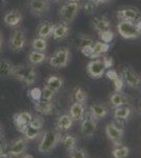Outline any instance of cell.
I'll return each instance as SVG.
<instances>
[{
	"label": "cell",
	"mask_w": 141,
	"mask_h": 158,
	"mask_svg": "<svg viewBox=\"0 0 141 158\" xmlns=\"http://www.w3.org/2000/svg\"><path fill=\"white\" fill-rule=\"evenodd\" d=\"M12 76L24 82L27 85H33L37 80V73L31 64H17L13 68Z\"/></svg>",
	"instance_id": "cell-1"
},
{
	"label": "cell",
	"mask_w": 141,
	"mask_h": 158,
	"mask_svg": "<svg viewBox=\"0 0 141 158\" xmlns=\"http://www.w3.org/2000/svg\"><path fill=\"white\" fill-rule=\"evenodd\" d=\"M60 141V134L55 130H48L43 133L42 139L38 146V151L42 154L50 153L53 149L57 147Z\"/></svg>",
	"instance_id": "cell-2"
},
{
	"label": "cell",
	"mask_w": 141,
	"mask_h": 158,
	"mask_svg": "<svg viewBox=\"0 0 141 158\" xmlns=\"http://www.w3.org/2000/svg\"><path fill=\"white\" fill-rule=\"evenodd\" d=\"M80 9L81 4L78 1H70L68 0V2H65L59 11V18H60L61 22H64L66 24L72 23L77 17Z\"/></svg>",
	"instance_id": "cell-3"
},
{
	"label": "cell",
	"mask_w": 141,
	"mask_h": 158,
	"mask_svg": "<svg viewBox=\"0 0 141 158\" xmlns=\"http://www.w3.org/2000/svg\"><path fill=\"white\" fill-rule=\"evenodd\" d=\"M27 44V38L25 31L22 27H16L10 36L9 39V47L12 52L19 53L22 52Z\"/></svg>",
	"instance_id": "cell-4"
},
{
	"label": "cell",
	"mask_w": 141,
	"mask_h": 158,
	"mask_svg": "<svg viewBox=\"0 0 141 158\" xmlns=\"http://www.w3.org/2000/svg\"><path fill=\"white\" fill-rule=\"evenodd\" d=\"M48 63L51 67L55 69H62L68 67L71 60V52L68 48H61L56 51L54 54L48 58Z\"/></svg>",
	"instance_id": "cell-5"
},
{
	"label": "cell",
	"mask_w": 141,
	"mask_h": 158,
	"mask_svg": "<svg viewBox=\"0 0 141 158\" xmlns=\"http://www.w3.org/2000/svg\"><path fill=\"white\" fill-rule=\"evenodd\" d=\"M117 31L120 36L124 39H137L140 36L135 22L132 21H125V20L119 21V23L117 24Z\"/></svg>",
	"instance_id": "cell-6"
},
{
	"label": "cell",
	"mask_w": 141,
	"mask_h": 158,
	"mask_svg": "<svg viewBox=\"0 0 141 158\" xmlns=\"http://www.w3.org/2000/svg\"><path fill=\"white\" fill-rule=\"evenodd\" d=\"M106 136L113 143L116 147H120L122 142V138H123L124 130L122 127L117 126L115 122H111L106 127Z\"/></svg>",
	"instance_id": "cell-7"
},
{
	"label": "cell",
	"mask_w": 141,
	"mask_h": 158,
	"mask_svg": "<svg viewBox=\"0 0 141 158\" xmlns=\"http://www.w3.org/2000/svg\"><path fill=\"white\" fill-rule=\"evenodd\" d=\"M27 7L31 14L40 17L50 11V0H27Z\"/></svg>",
	"instance_id": "cell-8"
},
{
	"label": "cell",
	"mask_w": 141,
	"mask_h": 158,
	"mask_svg": "<svg viewBox=\"0 0 141 158\" xmlns=\"http://www.w3.org/2000/svg\"><path fill=\"white\" fill-rule=\"evenodd\" d=\"M81 133L85 137L93 136L95 131H96L97 124H96V118L92 115L91 112L84 114L83 119L81 120Z\"/></svg>",
	"instance_id": "cell-9"
},
{
	"label": "cell",
	"mask_w": 141,
	"mask_h": 158,
	"mask_svg": "<svg viewBox=\"0 0 141 158\" xmlns=\"http://www.w3.org/2000/svg\"><path fill=\"white\" fill-rule=\"evenodd\" d=\"M86 71L89 75L94 79H99L103 76L106 73V68H104L103 61L102 59H96L91 60L86 65Z\"/></svg>",
	"instance_id": "cell-10"
},
{
	"label": "cell",
	"mask_w": 141,
	"mask_h": 158,
	"mask_svg": "<svg viewBox=\"0 0 141 158\" xmlns=\"http://www.w3.org/2000/svg\"><path fill=\"white\" fill-rule=\"evenodd\" d=\"M140 16H141V13L139 10L133 6L121 7V9H119L117 11V17L120 21L121 20H125V21L135 22Z\"/></svg>",
	"instance_id": "cell-11"
},
{
	"label": "cell",
	"mask_w": 141,
	"mask_h": 158,
	"mask_svg": "<svg viewBox=\"0 0 141 158\" xmlns=\"http://www.w3.org/2000/svg\"><path fill=\"white\" fill-rule=\"evenodd\" d=\"M22 20H23V15H22L21 11L19 10H11L4 15L3 17V22L7 27L16 29L19 27L21 24Z\"/></svg>",
	"instance_id": "cell-12"
},
{
	"label": "cell",
	"mask_w": 141,
	"mask_h": 158,
	"mask_svg": "<svg viewBox=\"0 0 141 158\" xmlns=\"http://www.w3.org/2000/svg\"><path fill=\"white\" fill-rule=\"evenodd\" d=\"M122 78L130 88H137L141 81L139 75L129 67H125L122 70Z\"/></svg>",
	"instance_id": "cell-13"
},
{
	"label": "cell",
	"mask_w": 141,
	"mask_h": 158,
	"mask_svg": "<svg viewBox=\"0 0 141 158\" xmlns=\"http://www.w3.org/2000/svg\"><path fill=\"white\" fill-rule=\"evenodd\" d=\"M32 118V114L29 113V112H20V113H17L14 116V123L20 133H22L24 129L27 128V126H29Z\"/></svg>",
	"instance_id": "cell-14"
},
{
	"label": "cell",
	"mask_w": 141,
	"mask_h": 158,
	"mask_svg": "<svg viewBox=\"0 0 141 158\" xmlns=\"http://www.w3.org/2000/svg\"><path fill=\"white\" fill-rule=\"evenodd\" d=\"M27 148V139L23 137V138H19L15 140L9 148V155L11 156H19V155L23 154Z\"/></svg>",
	"instance_id": "cell-15"
},
{
	"label": "cell",
	"mask_w": 141,
	"mask_h": 158,
	"mask_svg": "<svg viewBox=\"0 0 141 158\" xmlns=\"http://www.w3.org/2000/svg\"><path fill=\"white\" fill-rule=\"evenodd\" d=\"M54 27H55V23H53V22L43 21L37 27L36 35H37V37L43 38V39H48L50 37H52Z\"/></svg>",
	"instance_id": "cell-16"
},
{
	"label": "cell",
	"mask_w": 141,
	"mask_h": 158,
	"mask_svg": "<svg viewBox=\"0 0 141 158\" xmlns=\"http://www.w3.org/2000/svg\"><path fill=\"white\" fill-rule=\"evenodd\" d=\"M68 34H70L68 24L64 23V22H59L54 27L52 37L54 40H63L68 36Z\"/></svg>",
	"instance_id": "cell-17"
},
{
	"label": "cell",
	"mask_w": 141,
	"mask_h": 158,
	"mask_svg": "<svg viewBox=\"0 0 141 158\" xmlns=\"http://www.w3.org/2000/svg\"><path fill=\"white\" fill-rule=\"evenodd\" d=\"M48 59V55L45 54V52H38V51H31L27 55V61L29 64L36 67V65L42 64L43 62H45Z\"/></svg>",
	"instance_id": "cell-18"
},
{
	"label": "cell",
	"mask_w": 141,
	"mask_h": 158,
	"mask_svg": "<svg viewBox=\"0 0 141 158\" xmlns=\"http://www.w3.org/2000/svg\"><path fill=\"white\" fill-rule=\"evenodd\" d=\"M110 48V43H106V42H102V41H96L94 42L93 44V53L91 55V59H98L99 57L103 56L104 54H106L109 52Z\"/></svg>",
	"instance_id": "cell-19"
},
{
	"label": "cell",
	"mask_w": 141,
	"mask_h": 158,
	"mask_svg": "<svg viewBox=\"0 0 141 158\" xmlns=\"http://www.w3.org/2000/svg\"><path fill=\"white\" fill-rule=\"evenodd\" d=\"M34 109L38 113L43 114V115H48V114H51L53 112L54 104L52 103L51 100H43V99H40V100L35 102Z\"/></svg>",
	"instance_id": "cell-20"
},
{
	"label": "cell",
	"mask_w": 141,
	"mask_h": 158,
	"mask_svg": "<svg viewBox=\"0 0 141 158\" xmlns=\"http://www.w3.org/2000/svg\"><path fill=\"white\" fill-rule=\"evenodd\" d=\"M85 114V110L82 103L79 102H74L70 108V116L72 117L73 120L76 121H81Z\"/></svg>",
	"instance_id": "cell-21"
},
{
	"label": "cell",
	"mask_w": 141,
	"mask_h": 158,
	"mask_svg": "<svg viewBox=\"0 0 141 158\" xmlns=\"http://www.w3.org/2000/svg\"><path fill=\"white\" fill-rule=\"evenodd\" d=\"M92 24H93L94 30L98 33L106 30H110V27H111V22L106 17H94L92 19Z\"/></svg>",
	"instance_id": "cell-22"
},
{
	"label": "cell",
	"mask_w": 141,
	"mask_h": 158,
	"mask_svg": "<svg viewBox=\"0 0 141 158\" xmlns=\"http://www.w3.org/2000/svg\"><path fill=\"white\" fill-rule=\"evenodd\" d=\"M94 39L89 36H86V35L83 34H78L74 37L73 39V43L76 45L79 49H82L84 47H88V45H93L94 44Z\"/></svg>",
	"instance_id": "cell-23"
},
{
	"label": "cell",
	"mask_w": 141,
	"mask_h": 158,
	"mask_svg": "<svg viewBox=\"0 0 141 158\" xmlns=\"http://www.w3.org/2000/svg\"><path fill=\"white\" fill-rule=\"evenodd\" d=\"M89 112H91V114L96 119H102V118H106V117L107 113H109V110H107L106 106H103V104L96 103V104L91 106Z\"/></svg>",
	"instance_id": "cell-24"
},
{
	"label": "cell",
	"mask_w": 141,
	"mask_h": 158,
	"mask_svg": "<svg viewBox=\"0 0 141 158\" xmlns=\"http://www.w3.org/2000/svg\"><path fill=\"white\" fill-rule=\"evenodd\" d=\"M14 64L7 59H0V78H9L12 76Z\"/></svg>",
	"instance_id": "cell-25"
},
{
	"label": "cell",
	"mask_w": 141,
	"mask_h": 158,
	"mask_svg": "<svg viewBox=\"0 0 141 158\" xmlns=\"http://www.w3.org/2000/svg\"><path fill=\"white\" fill-rule=\"evenodd\" d=\"M45 85L51 88L52 90L55 92H57L62 88L63 85V79L61 77H58V76H50V77L47 78L45 80Z\"/></svg>",
	"instance_id": "cell-26"
},
{
	"label": "cell",
	"mask_w": 141,
	"mask_h": 158,
	"mask_svg": "<svg viewBox=\"0 0 141 158\" xmlns=\"http://www.w3.org/2000/svg\"><path fill=\"white\" fill-rule=\"evenodd\" d=\"M48 39H43L40 37H36L31 42V47L34 51H38V52H45L48 49Z\"/></svg>",
	"instance_id": "cell-27"
},
{
	"label": "cell",
	"mask_w": 141,
	"mask_h": 158,
	"mask_svg": "<svg viewBox=\"0 0 141 158\" xmlns=\"http://www.w3.org/2000/svg\"><path fill=\"white\" fill-rule=\"evenodd\" d=\"M74 120L72 119L70 115H61L57 120V127L58 129L62 130V131H66V130H70L73 126Z\"/></svg>",
	"instance_id": "cell-28"
},
{
	"label": "cell",
	"mask_w": 141,
	"mask_h": 158,
	"mask_svg": "<svg viewBox=\"0 0 141 158\" xmlns=\"http://www.w3.org/2000/svg\"><path fill=\"white\" fill-rule=\"evenodd\" d=\"M130 115H131V109L130 106H118L114 111V117L118 119V120H125V119L129 118Z\"/></svg>",
	"instance_id": "cell-29"
},
{
	"label": "cell",
	"mask_w": 141,
	"mask_h": 158,
	"mask_svg": "<svg viewBox=\"0 0 141 158\" xmlns=\"http://www.w3.org/2000/svg\"><path fill=\"white\" fill-rule=\"evenodd\" d=\"M110 100H111V103L115 108L125 106V104H127V102H129L127 98L125 97L124 95H122L121 93H118V92H115V93L113 94L111 96V98H110Z\"/></svg>",
	"instance_id": "cell-30"
},
{
	"label": "cell",
	"mask_w": 141,
	"mask_h": 158,
	"mask_svg": "<svg viewBox=\"0 0 141 158\" xmlns=\"http://www.w3.org/2000/svg\"><path fill=\"white\" fill-rule=\"evenodd\" d=\"M129 153H130V149L125 146H120L117 147L113 150L112 154L113 157L114 158H126L129 156Z\"/></svg>",
	"instance_id": "cell-31"
},
{
	"label": "cell",
	"mask_w": 141,
	"mask_h": 158,
	"mask_svg": "<svg viewBox=\"0 0 141 158\" xmlns=\"http://www.w3.org/2000/svg\"><path fill=\"white\" fill-rule=\"evenodd\" d=\"M68 158H88V153L80 148H72L68 150Z\"/></svg>",
	"instance_id": "cell-32"
},
{
	"label": "cell",
	"mask_w": 141,
	"mask_h": 158,
	"mask_svg": "<svg viewBox=\"0 0 141 158\" xmlns=\"http://www.w3.org/2000/svg\"><path fill=\"white\" fill-rule=\"evenodd\" d=\"M9 155V148H7L6 140H4L3 128L0 124V157H6Z\"/></svg>",
	"instance_id": "cell-33"
},
{
	"label": "cell",
	"mask_w": 141,
	"mask_h": 158,
	"mask_svg": "<svg viewBox=\"0 0 141 158\" xmlns=\"http://www.w3.org/2000/svg\"><path fill=\"white\" fill-rule=\"evenodd\" d=\"M73 96H74V99H75V102H79V103H84L86 100V95L85 91H83L82 89L80 88H76L75 90L73 92Z\"/></svg>",
	"instance_id": "cell-34"
},
{
	"label": "cell",
	"mask_w": 141,
	"mask_h": 158,
	"mask_svg": "<svg viewBox=\"0 0 141 158\" xmlns=\"http://www.w3.org/2000/svg\"><path fill=\"white\" fill-rule=\"evenodd\" d=\"M22 134L24 135V137L27 140H32V139H35L36 137H38V135L40 134V130L34 129L31 126H27V128L24 129V131L22 132Z\"/></svg>",
	"instance_id": "cell-35"
},
{
	"label": "cell",
	"mask_w": 141,
	"mask_h": 158,
	"mask_svg": "<svg viewBox=\"0 0 141 158\" xmlns=\"http://www.w3.org/2000/svg\"><path fill=\"white\" fill-rule=\"evenodd\" d=\"M98 36H99V39L101 40L102 42L110 43V42H112L113 39H114L115 34L112 30H106V31H102V32H99Z\"/></svg>",
	"instance_id": "cell-36"
},
{
	"label": "cell",
	"mask_w": 141,
	"mask_h": 158,
	"mask_svg": "<svg viewBox=\"0 0 141 158\" xmlns=\"http://www.w3.org/2000/svg\"><path fill=\"white\" fill-rule=\"evenodd\" d=\"M76 137L75 136H72V135H65L62 139H61V142H62L63 147L65 148L66 150H70L72 148L76 147Z\"/></svg>",
	"instance_id": "cell-37"
},
{
	"label": "cell",
	"mask_w": 141,
	"mask_h": 158,
	"mask_svg": "<svg viewBox=\"0 0 141 158\" xmlns=\"http://www.w3.org/2000/svg\"><path fill=\"white\" fill-rule=\"evenodd\" d=\"M43 124H44V119H43L41 116H35L32 118V120H31V122L29 123V126H31L34 129H37V130H40V131H41Z\"/></svg>",
	"instance_id": "cell-38"
},
{
	"label": "cell",
	"mask_w": 141,
	"mask_h": 158,
	"mask_svg": "<svg viewBox=\"0 0 141 158\" xmlns=\"http://www.w3.org/2000/svg\"><path fill=\"white\" fill-rule=\"evenodd\" d=\"M55 93L56 92L54 90L44 85V88L41 90V99H43V100H52L53 97L55 96Z\"/></svg>",
	"instance_id": "cell-39"
},
{
	"label": "cell",
	"mask_w": 141,
	"mask_h": 158,
	"mask_svg": "<svg viewBox=\"0 0 141 158\" xmlns=\"http://www.w3.org/2000/svg\"><path fill=\"white\" fill-rule=\"evenodd\" d=\"M114 89L115 92H118V93H121V91L123 90V86H124V80L121 76H119L118 78L115 79L114 81Z\"/></svg>",
	"instance_id": "cell-40"
},
{
	"label": "cell",
	"mask_w": 141,
	"mask_h": 158,
	"mask_svg": "<svg viewBox=\"0 0 141 158\" xmlns=\"http://www.w3.org/2000/svg\"><path fill=\"white\" fill-rule=\"evenodd\" d=\"M96 4L94 3V2H92L91 0H89L86 3H84L83 6V10H84V13L85 14H89V15H92L94 14L95 11H96Z\"/></svg>",
	"instance_id": "cell-41"
},
{
	"label": "cell",
	"mask_w": 141,
	"mask_h": 158,
	"mask_svg": "<svg viewBox=\"0 0 141 158\" xmlns=\"http://www.w3.org/2000/svg\"><path fill=\"white\" fill-rule=\"evenodd\" d=\"M30 96L34 101H38L41 99V90L39 88H33L30 91Z\"/></svg>",
	"instance_id": "cell-42"
},
{
	"label": "cell",
	"mask_w": 141,
	"mask_h": 158,
	"mask_svg": "<svg viewBox=\"0 0 141 158\" xmlns=\"http://www.w3.org/2000/svg\"><path fill=\"white\" fill-rule=\"evenodd\" d=\"M102 61H103V64H104V68H106V70L107 69H112L113 65H114V59H113V57H109V56H103V58H102Z\"/></svg>",
	"instance_id": "cell-43"
},
{
	"label": "cell",
	"mask_w": 141,
	"mask_h": 158,
	"mask_svg": "<svg viewBox=\"0 0 141 158\" xmlns=\"http://www.w3.org/2000/svg\"><path fill=\"white\" fill-rule=\"evenodd\" d=\"M106 76L110 79V80L114 81L115 79L119 77V74L117 73L116 70H113V69H109V70H107V72L106 73Z\"/></svg>",
	"instance_id": "cell-44"
},
{
	"label": "cell",
	"mask_w": 141,
	"mask_h": 158,
	"mask_svg": "<svg viewBox=\"0 0 141 158\" xmlns=\"http://www.w3.org/2000/svg\"><path fill=\"white\" fill-rule=\"evenodd\" d=\"M80 51H81V53H82L84 56H86V57H91L92 53H93V45H88V47H84Z\"/></svg>",
	"instance_id": "cell-45"
},
{
	"label": "cell",
	"mask_w": 141,
	"mask_h": 158,
	"mask_svg": "<svg viewBox=\"0 0 141 158\" xmlns=\"http://www.w3.org/2000/svg\"><path fill=\"white\" fill-rule=\"evenodd\" d=\"M92 2H94L96 6H99V4H106V3H111L114 0H91Z\"/></svg>",
	"instance_id": "cell-46"
},
{
	"label": "cell",
	"mask_w": 141,
	"mask_h": 158,
	"mask_svg": "<svg viewBox=\"0 0 141 158\" xmlns=\"http://www.w3.org/2000/svg\"><path fill=\"white\" fill-rule=\"evenodd\" d=\"M2 49H3V35L0 31V53L2 52Z\"/></svg>",
	"instance_id": "cell-47"
},
{
	"label": "cell",
	"mask_w": 141,
	"mask_h": 158,
	"mask_svg": "<svg viewBox=\"0 0 141 158\" xmlns=\"http://www.w3.org/2000/svg\"><path fill=\"white\" fill-rule=\"evenodd\" d=\"M21 158H34L32 156V155H30V154H25V155H23Z\"/></svg>",
	"instance_id": "cell-48"
},
{
	"label": "cell",
	"mask_w": 141,
	"mask_h": 158,
	"mask_svg": "<svg viewBox=\"0 0 141 158\" xmlns=\"http://www.w3.org/2000/svg\"><path fill=\"white\" fill-rule=\"evenodd\" d=\"M139 109H140V111H141V100H140V103H139Z\"/></svg>",
	"instance_id": "cell-49"
},
{
	"label": "cell",
	"mask_w": 141,
	"mask_h": 158,
	"mask_svg": "<svg viewBox=\"0 0 141 158\" xmlns=\"http://www.w3.org/2000/svg\"><path fill=\"white\" fill-rule=\"evenodd\" d=\"M52 1H55V2H57V1H61V0H52Z\"/></svg>",
	"instance_id": "cell-50"
},
{
	"label": "cell",
	"mask_w": 141,
	"mask_h": 158,
	"mask_svg": "<svg viewBox=\"0 0 141 158\" xmlns=\"http://www.w3.org/2000/svg\"><path fill=\"white\" fill-rule=\"evenodd\" d=\"M70 1H79V0H70Z\"/></svg>",
	"instance_id": "cell-51"
},
{
	"label": "cell",
	"mask_w": 141,
	"mask_h": 158,
	"mask_svg": "<svg viewBox=\"0 0 141 158\" xmlns=\"http://www.w3.org/2000/svg\"><path fill=\"white\" fill-rule=\"evenodd\" d=\"M139 35H140V36H141V31H140V32H139Z\"/></svg>",
	"instance_id": "cell-52"
},
{
	"label": "cell",
	"mask_w": 141,
	"mask_h": 158,
	"mask_svg": "<svg viewBox=\"0 0 141 158\" xmlns=\"http://www.w3.org/2000/svg\"><path fill=\"white\" fill-rule=\"evenodd\" d=\"M0 158H6V157H0Z\"/></svg>",
	"instance_id": "cell-53"
},
{
	"label": "cell",
	"mask_w": 141,
	"mask_h": 158,
	"mask_svg": "<svg viewBox=\"0 0 141 158\" xmlns=\"http://www.w3.org/2000/svg\"><path fill=\"white\" fill-rule=\"evenodd\" d=\"M0 2H1V0H0Z\"/></svg>",
	"instance_id": "cell-54"
}]
</instances>
